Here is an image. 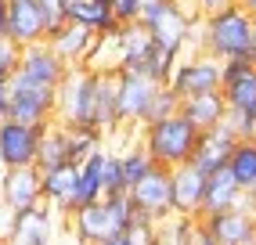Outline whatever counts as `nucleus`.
<instances>
[{"instance_id":"nucleus-1","label":"nucleus","mask_w":256,"mask_h":245,"mask_svg":"<svg viewBox=\"0 0 256 245\" xmlns=\"http://www.w3.org/2000/svg\"><path fill=\"white\" fill-rule=\"evenodd\" d=\"M192 36H195L192 47L216 58V62L249 58V50H252V14L242 4H228L213 14H202Z\"/></svg>"},{"instance_id":"nucleus-2","label":"nucleus","mask_w":256,"mask_h":245,"mask_svg":"<svg viewBox=\"0 0 256 245\" xmlns=\"http://www.w3.org/2000/svg\"><path fill=\"white\" fill-rule=\"evenodd\" d=\"M138 26L152 36L156 47L180 58L192 47V32L198 26V14L184 0H144V8L138 14Z\"/></svg>"},{"instance_id":"nucleus-3","label":"nucleus","mask_w":256,"mask_h":245,"mask_svg":"<svg viewBox=\"0 0 256 245\" xmlns=\"http://www.w3.org/2000/svg\"><path fill=\"white\" fill-rule=\"evenodd\" d=\"M198 141V130L188 122L180 112L166 119H152L141 126V148L148 152V159L162 170H177L184 162H192V152Z\"/></svg>"},{"instance_id":"nucleus-4","label":"nucleus","mask_w":256,"mask_h":245,"mask_svg":"<svg viewBox=\"0 0 256 245\" xmlns=\"http://www.w3.org/2000/svg\"><path fill=\"white\" fill-rule=\"evenodd\" d=\"M54 122L62 126L98 130V72L87 65H72L54 90Z\"/></svg>"},{"instance_id":"nucleus-5","label":"nucleus","mask_w":256,"mask_h":245,"mask_svg":"<svg viewBox=\"0 0 256 245\" xmlns=\"http://www.w3.org/2000/svg\"><path fill=\"white\" fill-rule=\"evenodd\" d=\"M134 220V206L123 195H101L98 202H90L87 209H80V213L69 216V231L80 245H101L105 238L112 234H123Z\"/></svg>"},{"instance_id":"nucleus-6","label":"nucleus","mask_w":256,"mask_h":245,"mask_svg":"<svg viewBox=\"0 0 256 245\" xmlns=\"http://www.w3.org/2000/svg\"><path fill=\"white\" fill-rule=\"evenodd\" d=\"M65 14L58 4H44V0H8V18H4V36L18 47L44 44L50 29H58Z\"/></svg>"},{"instance_id":"nucleus-7","label":"nucleus","mask_w":256,"mask_h":245,"mask_svg":"<svg viewBox=\"0 0 256 245\" xmlns=\"http://www.w3.org/2000/svg\"><path fill=\"white\" fill-rule=\"evenodd\" d=\"M170 90H174L180 101L184 98H198V94H216L220 90V62L202 54V50H192V54H180L174 72H170Z\"/></svg>"},{"instance_id":"nucleus-8","label":"nucleus","mask_w":256,"mask_h":245,"mask_svg":"<svg viewBox=\"0 0 256 245\" xmlns=\"http://www.w3.org/2000/svg\"><path fill=\"white\" fill-rule=\"evenodd\" d=\"M156 94H159V83H152L141 72L119 68L116 72V112H119V122H138V126H144L148 116H152Z\"/></svg>"},{"instance_id":"nucleus-9","label":"nucleus","mask_w":256,"mask_h":245,"mask_svg":"<svg viewBox=\"0 0 256 245\" xmlns=\"http://www.w3.org/2000/svg\"><path fill=\"white\" fill-rule=\"evenodd\" d=\"M126 198L134 206V216H144L152 224H162L174 216V195H170V170L156 166L148 173L144 180H138L130 191H126Z\"/></svg>"},{"instance_id":"nucleus-10","label":"nucleus","mask_w":256,"mask_h":245,"mask_svg":"<svg viewBox=\"0 0 256 245\" xmlns=\"http://www.w3.org/2000/svg\"><path fill=\"white\" fill-rule=\"evenodd\" d=\"M8 119L14 122H32V126H47L54 122V90L40 83H29L22 76H11V108Z\"/></svg>"},{"instance_id":"nucleus-11","label":"nucleus","mask_w":256,"mask_h":245,"mask_svg":"<svg viewBox=\"0 0 256 245\" xmlns=\"http://www.w3.org/2000/svg\"><path fill=\"white\" fill-rule=\"evenodd\" d=\"M220 98H224L228 112L256 116V62H220Z\"/></svg>"},{"instance_id":"nucleus-12","label":"nucleus","mask_w":256,"mask_h":245,"mask_svg":"<svg viewBox=\"0 0 256 245\" xmlns=\"http://www.w3.org/2000/svg\"><path fill=\"white\" fill-rule=\"evenodd\" d=\"M40 134H44V126H32V122H14V119H0V170L36 166Z\"/></svg>"},{"instance_id":"nucleus-13","label":"nucleus","mask_w":256,"mask_h":245,"mask_svg":"<svg viewBox=\"0 0 256 245\" xmlns=\"http://www.w3.org/2000/svg\"><path fill=\"white\" fill-rule=\"evenodd\" d=\"M50 238H54V209L40 202L22 213H11L8 234L0 245H50Z\"/></svg>"},{"instance_id":"nucleus-14","label":"nucleus","mask_w":256,"mask_h":245,"mask_svg":"<svg viewBox=\"0 0 256 245\" xmlns=\"http://www.w3.org/2000/svg\"><path fill=\"white\" fill-rule=\"evenodd\" d=\"M65 72H69V65H65L47 44H29V47H22L18 68H14V76H22V80H29V83H40V86H50V90H58V83L65 80Z\"/></svg>"},{"instance_id":"nucleus-15","label":"nucleus","mask_w":256,"mask_h":245,"mask_svg":"<svg viewBox=\"0 0 256 245\" xmlns=\"http://www.w3.org/2000/svg\"><path fill=\"white\" fill-rule=\"evenodd\" d=\"M202 191H206V173H198L192 162L170 170V195H174V216L198 220L202 216Z\"/></svg>"},{"instance_id":"nucleus-16","label":"nucleus","mask_w":256,"mask_h":245,"mask_svg":"<svg viewBox=\"0 0 256 245\" xmlns=\"http://www.w3.org/2000/svg\"><path fill=\"white\" fill-rule=\"evenodd\" d=\"M234 141H238V137H234V130L228 126V122H216V126L202 130L198 141H195V152H192V166H195L198 173H216V170H224Z\"/></svg>"},{"instance_id":"nucleus-17","label":"nucleus","mask_w":256,"mask_h":245,"mask_svg":"<svg viewBox=\"0 0 256 245\" xmlns=\"http://www.w3.org/2000/svg\"><path fill=\"white\" fill-rule=\"evenodd\" d=\"M0 198H4L8 213H22L44 202L40 191V170L36 166H22V170H4L0 177Z\"/></svg>"},{"instance_id":"nucleus-18","label":"nucleus","mask_w":256,"mask_h":245,"mask_svg":"<svg viewBox=\"0 0 256 245\" xmlns=\"http://www.w3.org/2000/svg\"><path fill=\"white\" fill-rule=\"evenodd\" d=\"M228 209H252V198L234 184V177H231L228 166H224V170H216V173H206V191H202V216L228 213ZM202 216H198V220H202Z\"/></svg>"},{"instance_id":"nucleus-19","label":"nucleus","mask_w":256,"mask_h":245,"mask_svg":"<svg viewBox=\"0 0 256 245\" xmlns=\"http://www.w3.org/2000/svg\"><path fill=\"white\" fill-rule=\"evenodd\" d=\"M54 54L65 62V65H87V58H90V50H94V44H98V36L90 29H83V26H72V22H62L58 29H50L47 32V40H44Z\"/></svg>"},{"instance_id":"nucleus-20","label":"nucleus","mask_w":256,"mask_h":245,"mask_svg":"<svg viewBox=\"0 0 256 245\" xmlns=\"http://www.w3.org/2000/svg\"><path fill=\"white\" fill-rule=\"evenodd\" d=\"M210 234L220 245H256V213L252 209H228V213L202 216Z\"/></svg>"},{"instance_id":"nucleus-21","label":"nucleus","mask_w":256,"mask_h":245,"mask_svg":"<svg viewBox=\"0 0 256 245\" xmlns=\"http://www.w3.org/2000/svg\"><path fill=\"white\" fill-rule=\"evenodd\" d=\"M76 173H80V166H72V162L54 166V170H40V191H44V202L54 209V216H69Z\"/></svg>"},{"instance_id":"nucleus-22","label":"nucleus","mask_w":256,"mask_h":245,"mask_svg":"<svg viewBox=\"0 0 256 245\" xmlns=\"http://www.w3.org/2000/svg\"><path fill=\"white\" fill-rule=\"evenodd\" d=\"M62 14H65V22L90 29L94 36H105V32L119 29V22L112 18V11L105 8V0H69V4L62 8Z\"/></svg>"},{"instance_id":"nucleus-23","label":"nucleus","mask_w":256,"mask_h":245,"mask_svg":"<svg viewBox=\"0 0 256 245\" xmlns=\"http://www.w3.org/2000/svg\"><path fill=\"white\" fill-rule=\"evenodd\" d=\"M116 44H119V68H126V72H141L148 54H152V36L134 22V26H119L116 29Z\"/></svg>"},{"instance_id":"nucleus-24","label":"nucleus","mask_w":256,"mask_h":245,"mask_svg":"<svg viewBox=\"0 0 256 245\" xmlns=\"http://www.w3.org/2000/svg\"><path fill=\"white\" fill-rule=\"evenodd\" d=\"M192 126L202 134V130H210V126H216V122H224V116H228V104H224V98H220V90L216 94H198V98H184L180 101V108H177Z\"/></svg>"},{"instance_id":"nucleus-25","label":"nucleus","mask_w":256,"mask_h":245,"mask_svg":"<svg viewBox=\"0 0 256 245\" xmlns=\"http://www.w3.org/2000/svg\"><path fill=\"white\" fill-rule=\"evenodd\" d=\"M228 173L234 177V184L246 191V195H252L256 191V141L249 137V141H234L231 155H228Z\"/></svg>"},{"instance_id":"nucleus-26","label":"nucleus","mask_w":256,"mask_h":245,"mask_svg":"<svg viewBox=\"0 0 256 245\" xmlns=\"http://www.w3.org/2000/svg\"><path fill=\"white\" fill-rule=\"evenodd\" d=\"M69 162V137L62 122H47L40 134V152H36V170H54Z\"/></svg>"},{"instance_id":"nucleus-27","label":"nucleus","mask_w":256,"mask_h":245,"mask_svg":"<svg viewBox=\"0 0 256 245\" xmlns=\"http://www.w3.org/2000/svg\"><path fill=\"white\" fill-rule=\"evenodd\" d=\"M119 126L116 112V72H98V130L112 134Z\"/></svg>"},{"instance_id":"nucleus-28","label":"nucleus","mask_w":256,"mask_h":245,"mask_svg":"<svg viewBox=\"0 0 256 245\" xmlns=\"http://www.w3.org/2000/svg\"><path fill=\"white\" fill-rule=\"evenodd\" d=\"M65 137H69V162L72 166H80L90 152L105 148V144H101V137H105V134L90 130V126H65Z\"/></svg>"},{"instance_id":"nucleus-29","label":"nucleus","mask_w":256,"mask_h":245,"mask_svg":"<svg viewBox=\"0 0 256 245\" xmlns=\"http://www.w3.org/2000/svg\"><path fill=\"white\" fill-rule=\"evenodd\" d=\"M156 170V162L148 159V152L138 144V148H126V152H119V173H123V184H126V191L138 184V180H144L148 173Z\"/></svg>"},{"instance_id":"nucleus-30","label":"nucleus","mask_w":256,"mask_h":245,"mask_svg":"<svg viewBox=\"0 0 256 245\" xmlns=\"http://www.w3.org/2000/svg\"><path fill=\"white\" fill-rule=\"evenodd\" d=\"M192 224L195 220H184V216H170L159 224L156 242L152 245H188V234H192Z\"/></svg>"},{"instance_id":"nucleus-31","label":"nucleus","mask_w":256,"mask_h":245,"mask_svg":"<svg viewBox=\"0 0 256 245\" xmlns=\"http://www.w3.org/2000/svg\"><path fill=\"white\" fill-rule=\"evenodd\" d=\"M101 191L105 195H123L126 184H123V173H119V152L105 148V159H101Z\"/></svg>"},{"instance_id":"nucleus-32","label":"nucleus","mask_w":256,"mask_h":245,"mask_svg":"<svg viewBox=\"0 0 256 245\" xmlns=\"http://www.w3.org/2000/svg\"><path fill=\"white\" fill-rule=\"evenodd\" d=\"M105 8L112 11V18L119 26H134L138 14H141V8H144V0H105Z\"/></svg>"},{"instance_id":"nucleus-33","label":"nucleus","mask_w":256,"mask_h":245,"mask_svg":"<svg viewBox=\"0 0 256 245\" xmlns=\"http://www.w3.org/2000/svg\"><path fill=\"white\" fill-rule=\"evenodd\" d=\"M177 108H180V98L170 90V86H159L156 101H152V116H148V122H152V119H166V116H174Z\"/></svg>"},{"instance_id":"nucleus-34","label":"nucleus","mask_w":256,"mask_h":245,"mask_svg":"<svg viewBox=\"0 0 256 245\" xmlns=\"http://www.w3.org/2000/svg\"><path fill=\"white\" fill-rule=\"evenodd\" d=\"M156 231H159V224H152V220H144V216H134L123 234H126L134 245H152V242H156Z\"/></svg>"},{"instance_id":"nucleus-35","label":"nucleus","mask_w":256,"mask_h":245,"mask_svg":"<svg viewBox=\"0 0 256 245\" xmlns=\"http://www.w3.org/2000/svg\"><path fill=\"white\" fill-rule=\"evenodd\" d=\"M18 54H22L18 44H11L8 36H0V80H11L14 76V68H18Z\"/></svg>"},{"instance_id":"nucleus-36","label":"nucleus","mask_w":256,"mask_h":245,"mask_svg":"<svg viewBox=\"0 0 256 245\" xmlns=\"http://www.w3.org/2000/svg\"><path fill=\"white\" fill-rule=\"evenodd\" d=\"M188 8H192L198 18L202 14H213V11H220V8H228V4H238V0H184Z\"/></svg>"},{"instance_id":"nucleus-37","label":"nucleus","mask_w":256,"mask_h":245,"mask_svg":"<svg viewBox=\"0 0 256 245\" xmlns=\"http://www.w3.org/2000/svg\"><path fill=\"white\" fill-rule=\"evenodd\" d=\"M188 245H220V242L210 234V227L202 224V220H195L192 224V234H188Z\"/></svg>"},{"instance_id":"nucleus-38","label":"nucleus","mask_w":256,"mask_h":245,"mask_svg":"<svg viewBox=\"0 0 256 245\" xmlns=\"http://www.w3.org/2000/svg\"><path fill=\"white\" fill-rule=\"evenodd\" d=\"M11 108V80H0V119H8Z\"/></svg>"},{"instance_id":"nucleus-39","label":"nucleus","mask_w":256,"mask_h":245,"mask_svg":"<svg viewBox=\"0 0 256 245\" xmlns=\"http://www.w3.org/2000/svg\"><path fill=\"white\" fill-rule=\"evenodd\" d=\"M101 245H134L126 234H112V238H105V242H101Z\"/></svg>"},{"instance_id":"nucleus-40","label":"nucleus","mask_w":256,"mask_h":245,"mask_svg":"<svg viewBox=\"0 0 256 245\" xmlns=\"http://www.w3.org/2000/svg\"><path fill=\"white\" fill-rule=\"evenodd\" d=\"M4 18H8V0H0V36H4Z\"/></svg>"},{"instance_id":"nucleus-41","label":"nucleus","mask_w":256,"mask_h":245,"mask_svg":"<svg viewBox=\"0 0 256 245\" xmlns=\"http://www.w3.org/2000/svg\"><path fill=\"white\" fill-rule=\"evenodd\" d=\"M238 4H242V8L252 14V18H256V0H238Z\"/></svg>"},{"instance_id":"nucleus-42","label":"nucleus","mask_w":256,"mask_h":245,"mask_svg":"<svg viewBox=\"0 0 256 245\" xmlns=\"http://www.w3.org/2000/svg\"><path fill=\"white\" fill-rule=\"evenodd\" d=\"M249 58L256 62V18H252V50H249Z\"/></svg>"},{"instance_id":"nucleus-43","label":"nucleus","mask_w":256,"mask_h":245,"mask_svg":"<svg viewBox=\"0 0 256 245\" xmlns=\"http://www.w3.org/2000/svg\"><path fill=\"white\" fill-rule=\"evenodd\" d=\"M44 4H58V8H65V4H69V0H44Z\"/></svg>"},{"instance_id":"nucleus-44","label":"nucleus","mask_w":256,"mask_h":245,"mask_svg":"<svg viewBox=\"0 0 256 245\" xmlns=\"http://www.w3.org/2000/svg\"><path fill=\"white\" fill-rule=\"evenodd\" d=\"M249 198H252V213H256V191H252V195H249Z\"/></svg>"},{"instance_id":"nucleus-45","label":"nucleus","mask_w":256,"mask_h":245,"mask_svg":"<svg viewBox=\"0 0 256 245\" xmlns=\"http://www.w3.org/2000/svg\"><path fill=\"white\" fill-rule=\"evenodd\" d=\"M252 141H256V134H252Z\"/></svg>"}]
</instances>
